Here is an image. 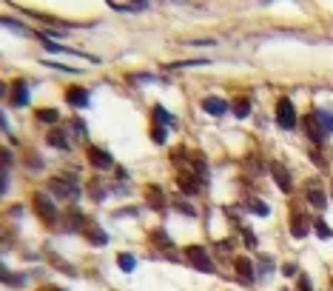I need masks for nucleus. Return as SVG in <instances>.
I'll list each match as a JSON object with an SVG mask.
<instances>
[{
	"label": "nucleus",
	"instance_id": "1",
	"mask_svg": "<svg viewBox=\"0 0 333 291\" xmlns=\"http://www.w3.org/2000/svg\"><path fill=\"white\" fill-rule=\"evenodd\" d=\"M185 257H188V263L197 268V271H205V274H214L217 268H214V263H211V257H208V251L202 246H188L185 248Z\"/></svg>",
	"mask_w": 333,
	"mask_h": 291
},
{
	"label": "nucleus",
	"instance_id": "2",
	"mask_svg": "<svg viewBox=\"0 0 333 291\" xmlns=\"http://www.w3.org/2000/svg\"><path fill=\"white\" fill-rule=\"evenodd\" d=\"M35 206H37V214H40V217H43L49 226H54V223L60 220V212L54 209V203L49 200V194L37 191V194H35Z\"/></svg>",
	"mask_w": 333,
	"mask_h": 291
},
{
	"label": "nucleus",
	"instance_id": "3",
	"mask_svg": "<svg viewBox=\"0 0 333 291\" xmlns=\"http://www.w3.org/2000/svg\"><path fill=\"white\" fill-rule=\"evenodd\" d=\"M276 123L282 129H293L296 126V109H293V103H290L288 97H282L279 103H276Z\"/></svg>",
	"mask_w": 333,
	"mask_h": 291
},
{
	"label": "nucleus",
	"instance_id": "4",
	"mask_svg": "<svg viewBox=\"0 0 333 291\" xmlns=\"http://www.w3.org/2000/svg\"><path fill=\"white\" fill-rule=\"evenodd\" d=\"M271 177L276 180V185H279L282 191H290L293 188V180H290V171H288V166L285 163H279V160H271Z\"/></svg>",
	"mask_w": 333,
	"mask_h": 291
},
{
	"label": "nucleus",
	"instance_id": "5",
	"mask_svg": "<svg viewBox=\"0 0 333 291\" xmlns=\"http://www.w3.org/2000/svg\"><path fill=\"white\" fill-rule=\"evenodd\" d=\"M88 163L94 168H114V157L108 154L105 149H97V146H88Z\"/></svg>",
	"mask_w": 333,
	"mask_h": 291
},
{
	"label": "nucleus",
	"instance_id": "6",
	"mask_svg": "<svg viewBox=\"0 0 333 291\" xmlns=\"http://www.w3.org/2000/svg\"><path fill=\"white\" fill-rule=\"evenodd\" d=\"M49 185H52V191L60 194V197H69V200H77V197H80V188H77L74 183H69V180H60V177H54Z\"/></svg>",
	"mask_w": 333,
	"mask_h": 291
},
{
	"label": "nucleus",
	"instance_id": "7",
	"mask_svg": "<svg viewBox=\"0 0 333 291\" xmlns=\"http://www.w3.org/2000/svg\"><path fill=\"white\" fill-rule=\"evenodd\" d=\"M310 229H313V223H310L307 214H293V217H290V234H293V237H305Z\"/></svg>",
	"mask_w": 333,
	"mask_h": 291
},
{
	"label": "nucleus",
	"instance_id": "8",
	"mask_svg": "<svg viewBox=\"0 0 333 291\" xmlns=\"http://www.w3.org/2000/svg\"><path fill=\"white\" fill-rule=\"evenodd\" d=\"M151 243H154L157 248H162L165 254L174 257V240L165 234V229H154V231H151Z\"/></svg>",
	"mask_w": 333,
	"mask_h": 291
},
{
	"label": "nucleus",
	"instance_id": "9",
	"mask_svg": "<svg viewBox=\"0 0 333 291\" xmlns=\"http://www.w3.org/2000/svg\"><path fill=\"white\" fill-rule=\"evenodd\" d=\"M307 203L313 206V209H319L322 212L324 206H327V197H324V191L319 188V183H307Z\"/></svg>",
	"mask_w": 333,
	"mask_h": 291
},
{
	"label": "nucleus",
	"instance_id": "10",
	"mask_svg": "<svg viewBox=\"0 0 333 291\" xmlns=\"http://www.w3.org/2000/svg\"><path fill=\"white\" fill-rule=\"evenodd\" d=\"M177 183H180V188H183L185 194H197L200 191V177L191 174V171H183V174L177 177Z\"/></svg>",
	"mask_w": 333,
	"mask_h": 291
},
{
	"label": "nucleus",
	"instance_id": "11",
	"mask_svg": "<svg viewBox=\"0 0 333 291\" xmlns=\"http://www.w3.org/2000/svg\"><path fill=\"white\" fill-rule=\"evenodd\" d=\"M66 100H69L74 109H86L88 106V91L86 88H80V86H74V88L66 91Z\"/></svg>",
	"mask_w": 333,
	"mask_h": 291
},
{
	"label": "nucleus",
	"instance_id": "12",
	"mask_svg": "<svg viewBox=\"0 0 333 291\" xmlns=\"http://www.w3.org/2000/svg\"><path fill=\"white\" fill-rule=\"evenodd\" d=\"M202 109H205L208 115H225V112H228V103L219 100V97H205V100H202Z\"/></svg>",
	"mask_w": 333,
	"mask_h": 291
},
{
	"label": "nucleus",
	"instance_id": "13",
	"mask_svg": "<svg viewBox=\"0 0 333 291\" xmlns=\"http://www.w3.org/2000/svg\"><path fill=\"white\" fill-rule=\"evenodd\" d=\"M237 271H239V280L242 282H254V265L248 257H239L237 260Z\"/></svg>",
	"mask_w": 333,
	"mask_h": 291
},
{
	"label": "nucleus",
	"instance_id": "14",
	"mask_svg": "<svg viewBox=\"0 0 333 291\" xmlns=\"http://www.w3.org/2000/svg\"><path fill=\"white\" fill-rule=\"evenodd\" d=\"M313 117H316V123L322 126V132H324V134L333 132V115H330V112H324V109H316Z\"/></svg>",
	"mask_w": 333,
	"mask_h": 291
},
{
	"label": "nucleus",
	"instance_id": "15",
	"mask_svg": "<svg viewBox=\"0 0 333 291\" xmlns=\"http://www.w3.org/2000/svg\"><path fill=\"white\" fill-rule=\"evenodd\" d=\"M307 132H310V137H313V143H322V140H324V132H322V126L316 123V117H313V115L307 117Z\"/></svg>",
	"mask_w": 333,
	"mask_h": 291
},
{
	"label": "nucleus",
	"instance_id": "16",
	"mask_svg": "<svg viewBox=\"0 0 333 291\" xmlns=\"http://www.w3.org/2000/svg\"><path fill=\"white\" fill-rule=\"evenodd\" d=\"M111 9H117V12H142V9H148V3H145V0H140V3H111Z\"/></svg>",
	"mask_w": 333,
	"mask_h": 291
},
{
	"label": "nucleus",
	"instance_id": "17",
	"mask_svg": "<svg viewBox=\"0 0 333 291\" xmlns=\"http://www.w3.org/2000/svg\"><path fill=\"white\" fill-rule=\"evenodd\" d=\"M26 103H29L26 83H15V106H26Z\"/></svg>",
	"mask_w": 333,
	"mask_h": 291
},
{
	"label": "nucleus",
	"instance_id": "18",
	"mask_svg": "<svg viewBox=\"0 0 333 291\" xmlns=\"http://www.w3.org/2000/svg\"><path fill=\"white\" fill-rule=\"evenodd\" d=\"M86 234H88V243H91V246H105V243H108V234L100 229H88Z\"/></svg>",
	"mask_w": 333,
	"mask_h": 291
},
{
	"label": "nucleus",
	"instance_id": "19",
	"mask_svg": "<svg viewBox=\"0 0 333 291\" xmlns=\"http://www.w3.org/2000/svg\"><path fill=\"white\" fill-rule=\"evenodd\" d=\"M234 115H237V117H248V115H251V100H248V97H239L237 103H234Z\"/></svg>",
	"mask_w": 333,
	"mask_h": 291
},
{
	"label": "nucleus",
	"instance_id": "20",
	"mask_svg": "<svg viewBox=\"0 0 333 291\" xmlns=\"http://www.w3.org/2000/svg\"><path fill=\"white\" fill-rule=\"evenodd\" d=\"M49 143H52L54 149H69V137L63 132H52L49 134Z\"/></svg>",
	"mask_w": 333,
	"mask_h": 291
},
{
	"label": "nucleus",
	"instance_id": "21",
	"mask_svg": "<svg viewBox=\"0 0 333 291\" xmlns=\"http://www.w3.org/2000/svg\"><path fill=\"white\" fill-rule=\"evenodd\" d=\"M148 203L157 206V209H162V203H165V197H162V191H159L157 185H151L148 188Z\"/></svg>",
	"mask_w": 333,
	"mask_h": 291
},
{
	"label": "nucleus",
	"instance_id": "22",
	"mask_svg": "<svg viewBox=\"0 0 333 291\" xmlns=\"http://www.w3.org/2000/svg\"><path fill=\"white\" fill-rule=\"evenodd\" d=\"M57 112H54V109H40V112H37V120H40V123H57Z\"/></svg>",
	"mask_w": 333,
	"mask_h": 291
},
{
	"label": "nucleus",
	"instance_id": "23",
	"mask_svg": "<svg viewBox=\"0 0 333 291\" xmlns=\"http://www.w3.org/2000/svg\"><path fill=\"white\" fill-rule=\"evenodd\" d=\"M248 203H251V212L259 214V217H268V212H271V209H268V206H265L262 200H256V197H251Z\"/></svg>",
	"mask_w": 333,
	"mask_h": 291
},
{
	"label": "nucleus",
	"instance_id": "24",
	"mask_svg": "<svg viewBox=\"0 0 333 291\" xmlns=\"http://www.w3.org/2000/svg\"><path fill=\"white\" fill-rule=\"evenodd\" d=\"M154 117H157V120H159L162 126H174V117L168 115V112H165L162 106H154Z\"/></svg>",
	"mask_w": 333,
	"mask_h": 291
},
{
	"label": "nucleus",
	"instance_id": "25",
	"mask_svg": "<svg viewBox=\"0 0 333 291\" xmlns=\"http://www.w3.org/2000/svg\"><path fill=\"white\" fill-rule=\"evenodd\" d=\"M117 263H120L123 271H134V257L131 254H120V257H117Z\"/></svg>",
	"mask_w": 333,
	"mask_h": 291
},
{
	"label": "nucleus",
	"instance_id": "26",
	"mask_svg": "<svg viewBox=\"0 0 333 291\" xmlns=\"http://www.w3.org/2000/svg\"><path fill=\"white\" fill-rule=\"evenodd\" d=\"M177 212L188 214V217H197V209H194L191 203H180V200H177Z\"/></svg>",
	"mask_w": 333,
	"mask_h": 291
},
{
	"label": "nucleus",
	"instance_id": "27",
	"mask_svg": "<svg viewBox=\"0 0 333 291\" xmlns=\"http://www.w3.org/2000/svg\"><path fill=\"white\" fill-rule=\"evenodd\" d=\"M316 234H319L322 240H327V237H330V229H327L322 220H316Z\"/></svg>",
	"mask_w": 333,
	"mask_h": 291
},
{
	"label": "nucleus",
	"instance_id": "28",
	"mask_svg": "<svg viewBox=\"0 0 333 291\" xmlns=\"http://www.w3.org/2000/svg\"><path fill=\"white\" fill-rule=\"evenodd\" d=\"M91 194H94L97 200H103V197H105V188H103V183H91Z\"/></svg>",
	"mask_w": 333,
	"mask_h": 291
},
{
	"label": "nucleus",
	"instance_id": "29",
	"mask_svg": "<svg viewBox=\"0 0 333 291\" xmlns=\"http://www.w3.org/2000/svg\"><path fill=\"white\" fill-rule=\"evenodd\" d=\"M151 137H154V143H165V129H162V126H159V129H154V132H151Z\"/></svg>",
	"mask_w": 333,
	"mask_h": 291
},
{
	"label": "nucleus",
	"instance_id": "30",
	"mask_svg": "<svg viewBox=\"0 0 333 291\" xmlns=\"http://www.w3.org/2000/svg\"><path fill=\"white\" fill-rule=\"evenodd\" d=\"M74 132H77L80 137H86V123H83V120H74Z\"/></svg>",
	"mask_w": 333,
	"mask_h": 291
},
{
	"label": "nucleus",
	"instance_id": "31",
	"mask_svg": "<svg viewBox=\"0 0 333 291\" xmlns=\"http://www.w3.org/2000/svg\"><path fill=\"white\" fill-rule=\"evenodd\" d=\"M299 291H313V288H310V280H307V277H299Z\"/></svg>",
	"mask_w": 333,
	"mask_h": 291
},
{
	"label": "nucleus",
	"instance_id": "32",
	"mask_svg": "<svg viewBox=\"0 0 333 291\" xmlns=\"http://www.w3.org/2000/svg\"><path fill=\"white\" fill-rule=\"evenodd\" d=\"M282 274H285V277H293V274H296V268H293V265H285V268H282Z\"/></svg>",
	"mask_w": 333,
	"mask_h": 291
},
{
	"label": "nucleus",
	"instance_id": "33",
	"mask_svg": "<svg viewBox=\"0 0 333 291\" xmlns=\"http://www.w3.org/2000/svg\"><path fill=\"white\" fill-rule=\"evenodd\" d=\"M245 243H248V246H256V237L251 234V231H245Z\"/></svg>",
	"mask_w": 333,
	"mask_h": 291
},
{
	"label": "nucleus",
	"instance_id": "34",
	"mask_svg": "<svg viewBox=\"0 0 333 291\" xmlns=\"http://www.w3.org/2000/svg\"><path fill=\"white\" fill-rule=\"evenodd\" d=\"M40 291H66V288H60V285H43Z\"/></svg>",
	"mask_w": 333,
	"mask_h": 291
}]
</instances>
